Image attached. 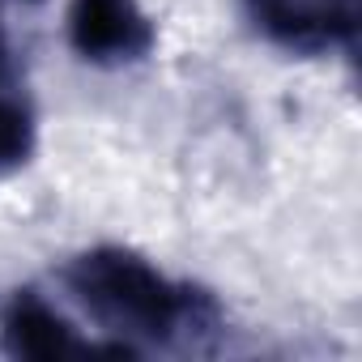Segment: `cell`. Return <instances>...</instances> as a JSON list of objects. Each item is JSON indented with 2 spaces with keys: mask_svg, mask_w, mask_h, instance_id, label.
<instances>
[{
  "mask_svg": "<svg viewBox=\"0 0 362 362\" xmlns=\"http://www.w3.org/2000/svg\"><path fill=\"white\" fill-rule=\"evenodd\" d=\"M35 153V119L22 103L0 98V175L18 170Z\"/></svg>",
  "mask_w": 362,
  "mask_h": 362,
  "instance_id": "obj_4",
  "label": "cell"
},
{
  "mask_svg": "<svg viewBox=\"0 0 362 362\" xmlns=\"http://www.w3.org/2000/svg\"><path fill=\"white\" fill-rule=\"evenodd\" d=\"M69 286L86 303L90 315L119 332L170 341L179 328L197 324L192 294L170 286L149 260L124 252V247H98L69 264Z\"/></svg>",
  "mask_w": 362,
  "mask_h": 362,
  "instance_id": "obj_1",
  "label": "cell"
},
{
  "mask_svg": "<svg viewBox=\"0 0 362 362\" xmlns=\"http://www.w3.org/2000/svg\"><path fill=\"white\" fill-rule=\"evenodd\" d=\"M0 69H5V35H0Z\"/></svg>",
  "mask_w": 362,
  "mask_h": 362,
  "instance_id": "obj_5",
  "label": "cell"
},
{
  "mask_svg": "<svg viewBox=\"0 0 362 362\" xmlns=\"http://www.w3.org/2000/svg\"><path fill=\"white\" fill-rule=\"evenodd\" d=\"M69 39L94 64H124L149 52L153 26L141 0H73Z\"/></svg>",
  "mask_w": 362,
  "mask_h": 362,
  "instance_id": "obj_2",
  "label": "cell"
},
{
  "mask_svg": "<svg viewBox=\"0 0 362 362\" xmlns=\"http://www.w3.org/2000/svg\"><path fill=\"white\" fill-rule=\"evenodd\" d=\"M5 349L18 358H73L86 354V345L73 337V328L35 294H18L5 311Z\"/></svg>",
  "mask_w": 362,
  "mask_h": 362,
  "instance_id": "obj_3",
  "label": "cell"
}]
</instances>
